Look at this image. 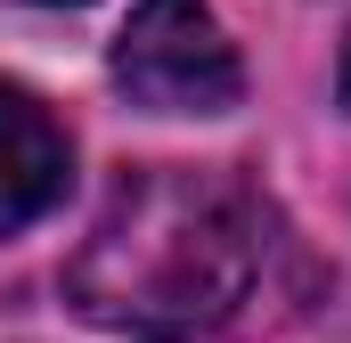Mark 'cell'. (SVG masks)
Instances as JSON below:
<instances>
[{
	"instance_id": "obj_1",
	"label": "cell",
	"mask_w": 351,
	"mask_h": 343,
	"mask_svg": "<svg viewBox=\"0 0 351 343\" xmlns=\"http://www.w3.org/2000/svg\"><path fill=\"white\" fill-rule=\"evenodd\" d=\"M262 286V204L221 172H123L98 229L66 261V303L114 335H204Z\"/></svg>"
},
{
	"instance_id": "obj_2",
	"label": "cell",
	"mask_w": 351,
	"mask_h": 343,
	"mask_svg": "<svg viewBox=\"0 0 351 343\" xmlns=\"http://www.w3.org/2000/svg\"><path fill=\"white\" fill-rule=\"evenodd\" d=\"M114 82L147 115H229L245 98L237 41L196 0H139L114 33Z\"/></svg>"
},
{
	"instance_id": "obj_3",
	"label": "cell",
	"mask_w": 351,
	"mask_h": 343,
	"mask_svg": "<svg viewBox=\"0 0 351 343\" xmlns=\"http://www.w3.org/2000/svg\"><path fill=\"white\" fill-rule=\"evenodd\" d=\"M74 180V139L66 123L25 82H0V237L33 229Z\"/></svg>"
},
{
	"instance_id": "obj_4",
	"label": "cell",
	"mask_w": 351,
	"mask_h": 343,
	"mask_svg": "<svg viewBox=\"0 0 351 343\" xmlns=\"http://www.w3.org/2000/svg\"><path fill=\"white\" fill-rule=\"evenodd\" d=\"M343 106H351V49H343Z\"/></svg>"
},
{
	"instance_id": "obj_5",
	"label": "cell",
	"mask_w": 351,
	"mask_h": 343,
	"mask_svg": "<svg viewBox=\"0 0 351 343\" xmlns=\"http://www.w3.org/2000/svg\"><path fill=\"white\" fill-rule=\"evenodd\" d=\"M41 8H66V0H41Z\"/></svg>"
}]
</instances>
